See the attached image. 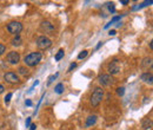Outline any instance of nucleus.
<instances>
[{
  "label": "nucleus",
  "mask_w": 153,
  "mask_h": 130,
  "mask_svg": "<svg viewBox=\"0 0 153 130\" xmlns=\"http://www.w3.org/2000/svg\"><path fill=\"white\" fill-rule=\"evenodd\" d=\"M119 71H120L119 62H118V59H114L113 62H111V64L108 65V72H110V75L112 76V75L119 73Z\"/></svg>",
  "instance_id": "8"
},
{
  "label": "nucleus",
  "mask_w": 153,
  "mask_h": 130,
  "mask_svg": "<svg viewBox=\"0 0 153 130\" xmlns=\"http://www.w3.org/2000/svg\"><path fill=\"white\" fill-rule=\"evenodd\" d=\"M5 52H6V46L2 45V44H0V56H2Z\"/></svg>",
  "instance_id": "21"
},
{
  "label": "nucleus",
  "mask_w": 153,
  "mask_h": 130,
  "mask_svg": "<svg viewBox=\"0 0 153 130\" xmlns=\"http://www.w3.org/2000/svg\"><path fill=\"white\" fill-rule=\"evenodd\" d=\"M58 75H59V73H56V75H52V76H50V77H48V82H47V84L50 85V84H51V83H52V82H53V81H54V79L58 77Z\"/></svg>",
  "instance_id": "19"
},
{
  "label": "nucleus",
  "mask_w": 153,
  "mask_h": 130,
  "mask_svg": "<svg viewBox=\"0 0 153 130\" xmlns=\"http://www.w3.org/2000/svg\"><path fill=\"white\" fill-rule=\"evenodd\" d=\"M75 67H77V63H72V64L70 65V67H68V70H67V71H68V72H71V71H72L73 69H75Z\"/></svg>",
  "instance_id": "25"
},
{
  "label": "nucleus",
  "mask_w": 153,
  "mask_h": 130,
  "mask_svg": "<svg viewBox=\"0 0 153 130\" xmlns=\"http://www.w3.org/2000/svg\"><path fill=\"white\" fill-rule=\"evenodd\" d=\"M19 61H20V56H19V53L15 52V51H11V52L7 55V62H8L10 64L15 65L19 63Z\"/></svg>",
  "instance_id": "7"
},
{
  "label": "nucleus",
  "mask_w": 153,
  "mask_h": 130,
  "mask_svg": "<svg viewBox=\"0 0 153 130\" xmlns=\"http://www.w3.org/2000/svg\"><path fill=\"white\" fill-rule=\"evenodd\" d=\"M64 90H65V88H64V84H62V83L57 84V85H56V88H54V91H56L58 95L62 94V92H64Z\"/></svg>",
  "instance_id": "15"
},
{
  "label": "nucleus",
  "mask_w": 153,
  "mask_h": 130,
  "mask_svg": "<svg viewBox=\"0 0 153 130\" xmlns=\"http://www.w3.org/2000/svg\"><path fill=\"white\" fill-rule=\"evenodd\" d=\"M116 31H114V30H112V31H110V32H108V34H110V35H116Z\"/></svg>",
  "instance_id": "28"
},
{
  "label": "nucleus",
  "mask_w": 153,
  "mask_h": 130,
  "mask_svg": "<svg viewBox=\"0 0 153 130\" xmlns=\"http://www.w3.org/2000/svg\"><path fill=\"white\" fill-rule=\"evenodd\" d=\"M141 67L144 70H147L149 67H152V58H144V61L141 63Z\"/></svg>",
  "instance_id": "13"
},
{
  "label": "nucleus",
  "mask_w": 153,
  "mask_h": 130,
  "mask_svg": "<svg viewBox=\"0 0 153 130\" xmlns=\"http://www.w3.org/2000/svg\"><path fill=\"white\" fill-rule=\"evenodd\" d=\"M25 103H26V105H27V106H31V105H32V102H31L30 99H26V102H25Z\"/></svg>",
  "instance_id": "27"
},
{
  "label": "nucleus",
  "mask_w": 153,
  "mask_h": 130,
  "mask_svg": "<svg viewBox=\"0 0 153 130\" xmlns=\"http://www.w3.org/2000/svg\"><path fill=\"white\" fill-rule=\"evenodd\" d=\"M117 92H118L119 96H122V95L125 94V88H118V89H117Z\"/></svg>",
  "instance_id": "23"
},
{
  "label": "nucleus",
  "mask_w": 153,
  "mask_h": 130,
  "mask_svg": "<svg viewBox=\"0 0 153 130\" xmlns=\"http://www.w3.org/2000/svg\"><path fill=\"white\" fill-rule=\"evenodd\" d=\"M27 72H29V70H27L26 67H19V73H20V75L25 76V75H27Z\"/></svg>",
  "instance_id": "20"
},
{
  "label": "nucleus",
  "mask_w": 153,
  "mask_h": 130,
  "mask_svg": "<svg viewBox=\"0 0 153 130\" xmlns=\"http://www.w3.org/2000/svg\"><path fill=\"white\" fill-rule=\"evenodd\" d=\"M122 5H127V4H128V1H127V0H124V1H122Z\"/></svg>",
  "instance_id": "32"
},
{
  "label": "nucleus",
  "mask_w": 153,
  "mask_h": 130,
  "mask_svg": "<svg viewBox=\"0 0 153 130\" xmlns=\"http://www.w3.org/2000/svg\"><path fill=\"white\" fill-rule=\"evenodd\" d=\"M4 79L5 82L10 83V84H15V83H19V77L17 73L14 72H7L4 75Z\"/></svg>",
  "instance_id": "5"
},
{
  "label": "nucleus",
  "mask_w": 153,
  "mask_h": 130,
  "mask_svg": "<svg viewBox=\"0 0 153 130\" xmlns=\"http://www.w3.org/2000/svg\"><path fill=\"white\" fill-rule=\"evenodd\" d=\"M102 98H104V90L101 88L94 89L91 96V104L93 106H98L100 104V102L102 100Z\"/></svg>",
  "instance_id": "2"
},
{
  "label": "nucleus",
  "mask_w": 153,
  "mask_h": 130,
  "mask_svg": "<svg viewBox=\"0 0 153 130\" xmlns=\"http://www.w3.org/2000/svg\"><path fill=\"white\" fill-rule=\"evenodd\" d=\"M11 98H12V94L10 92V94H7V96L5 97V103H6V104H8V103L11 102Z\"/></svg>",
  "instance_id": "22"
},
{
  "label": "nucleus",
  "mask_w": 153,
  "mask_h": 130,
  "mask_svg": "<svg viewBox=\"0 0 153 130\" xmlns=\"http://www.w3.org/2000/svg\"><path fill=\"white\" fill-rule=\"evenodd\" d=\"M119 19H120V16H118V17H114V18H113V19H112V20H111V21H110V23H108V24H107V25L105 26V29H107V27H108L110 25H112L113 23H116V21H118Z\"/></svg>",
  "instance_id": "17"
},
{
  "label": "nucleus",
  "mask_w": 153,
  "mask_h": 130,
  "mask_svg": "<svg viewBox=\"0 0 153 130\" xmlns=\"http://www.w3.org/2000/svg\"><path fill=\"white\" fill-rule=\"evenodd\" d=\"M31 126V117H29L27 120H26V128H29Z\"/></svg>",
  "instance_id": "26"
},
{
  "label": "nucleus",
  "mask_w": 153,
  "mask_h": 130,
  "mask_svg": "<svg viewBox=\"0 0 153 130\" xmlns=\"http://www.w3.org/2000/svg\"><path fill=\"white\" fill-rule=\"evenodd\" d=\"M108 10H110V12H112V13L116 11V8H114V4H113V2L108 4Z\"/></svg>",
  "instance_id": "24"
},
{
  "label": "nucleus",
  "mask_w": 153,
  "mask_h": 130,
  "mask_svg": "<svg viewBox=\"0 0 153 130\" xmlns=\"http://www.w3.org/2000/svg\"><path fill=\"white\" fill-rule=\"evenodd\" d=\"M4 90H5V88H4V86L0 84V94H1V92H4Z\"/></svg>",
  "instance_id": "30"
},
{
  "label": "nucleus",
  "mask_w": 153,
  "mask_h": 130,
  "mask_svg": "<svg viewBox=\"0 0 153 130\" xmlns=\"http://www.w3.org/2000/svg\"><path fill=\"white\" fill-rule=\"evenodd\" d=\"M87 55H89V51H86V50H85V51H83L81 53H79V56H78V59H84V58H85Z\"/></svg>",
  "instance_id": "18"
},
{
  "label": "nucleus",
  "mask_w": 153,
  "mask_h": 130,
  "mask_svg": "<svg viewBox=\"0 0 153 130\" xmlns=\"http://www.w3.org/2000/svg\"><path fill=\"white\" fill-rule=\"evenodd\" d=\"M145 83H147V84H152L153 83V76L151 72H144L143 75H141V77H140Z\"/></svg>",
  "instance_id": "10"
},
{
  "label": "nucleus",
  "mask_w": 153,
  "mask_h": 130,
  "mask_svg": "<svg viewBox=\"0 0 153 130\" xmlns=\"http://www.w3.org/2000/svg\"><path fill=\"white\" fill-rule=\"evenodd\" d=\"M40 29H41V31H44L45 33H48V34H52L54 32V26L50 21H42L41 25H40Z\"/></svg>",
  "instance_id": "9"
},
{
  "label": "nucleus",
  "mask_w": 153,
  "mask_h": 130,
  "mask_svg": "<svg viewBox=\"0 0 153 130\" xmlns=\"http://www.w3.org/2000/svg\"><path fill=\"white\" fill-rule=\"evenodd\" d=\"M30 128H31V130H35L37 129V126H35V124H32Z\"/></svg>",
  "instance_id": "29"
},
{
  "label": "nucleus",
  "mask_w": 153,
  "mask_h": 130,
  "mask_svg": "<svg viewBox=\"0 0 153 130\" xmlns=\"http://www.w3.org/2000/svg\"><path fill=\"white\" fill-rule=\"evenodd\" d=\"M95 123H97V116H95V115H92V116H89V117L86 118L85 126H86V128H90L92 126H94Z\"/></svg>",
  "instance_id": "11"
},
{
  "label": "nucleus",
  "mask_w": 153,
  "mask_h": 130,
  "mask_svg": "<svg viewBox=\"0 0 153 130\" xmlns=\"http://www.w3.org/2000/svg\"><path fill=\"white\" fill-rule=\"evenodd\" d=\"M41 58H42V55L40 52H32L30 55H27L25 58H24V62L27 66H35L41 62Z\"/></svg>",
  "instance_id": "1"
},
{
  "label": "nucleus",
  "mask_w": 153,
  "mask_h": 130,
  "mask_svg": "<svg viewBox=\"0 0 153 130\" xmlns=\"http://www.w3.org/2000/svg\"><path fill=\"white\" fill-rule=\"evenodd\" d=\"M141 128L144 130H149L152 128V120L151 118H144L141 123Z\"/></svg>",
  "instance_id": "12"
},
{
  "label": "nucleus",
  "mask_w": 153,
  "mask_h": 130,
  "mask_svg": "<svg viewBox=\"0 0 153 130\" xmlns=\"http://www.w3.org/2000/svg\"><path fill=\"white\" fill-rule=\"evenodd\" d=\"M113 77L111 75H101L99 77V83L102 85V86H110L113 84Z\"/></svg>",
  "instance_id": "6"
},
{
  "label": "nucleus",
  "mask_w": 153,
  "mask_h": 130,
  "mask_svg": "<svg viewBox=\"0 0 153 130\" xmlns=\"http://www.w3.org/2000/svg\"><path fill=\"white\" fill-rule=\"evenodd\" d=\"M101 45H102V41H100V43H99V44H98V45H97V47H95V49H97V50H98V49H99V47H100V46H101Z\"/></svg>",
  "instance_id": "31"
},
{
  "label": "nucleus",
  "mask_w": 153,
  "mask_h": 130,
  "mask_svg": "<svg viewBox=\"0 0 153 130\" xmlns=\"http://www.w3.org/2000/svg\"><path fill=\"white\" fill-rule=\"evenodd\" d=\"M7 31L10 33H12V34L19 35V33L23 31V24L19 23V21H11L7 25Z\"/></svg>",
  "instance_id": "4"
},
{
  "label": "nucleus",
  "mask_w": 153,
  "mask_h": 130,
  "mask_svg": "<svg viewBox=\"0 0 153 130\" xmlns=\"http://www.w3.org/2000/svg\"><path fill=\"white\" fill-rule=\"evenodd\" d=\"M23 43V39L20 38V35H15L13 39H12V45L13 46H20Z\"/></svg>",
  "instance_id": "14"
},
{
  "label": "nucleus",
  "mask_w": 153,
  "mask_h": 130,
  "mask_svg": "<svg viewBox=\"0 0 153 130\" xmlns=\"http://www.w3.org/2000/svg\"><path fill=\"white\" fill-rule=\"evenodd\" d=\"M52 45V41L50 38L45 37V35H40L38 39H37V46L40 49V50H47L48 47H51Z\"/></svg>",
  "instance_id": "3"
},
{
  "label": "nucleus",
  "mask_w": 153,
  "mask_h": 130,
  "mask_svg": "<svg viewBox=\"0 0 153 130\" xmlns=\"http://www.w3.org/2000/svg\"><path fill=\"white\" fill-rule=\"evenodd\" d=\"M64 55H65V51H64L62 49H60V50L58 51V53L56 55V61H57V62H59L61 58L64 57Z\"/></svg>",
  "instance_id": "16"
}]
</instances>
